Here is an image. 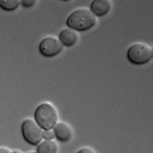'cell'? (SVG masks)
Returning <instances> with one entry per match:
<instances>
[{"instance_id":"2e32d148","label":"cell","mask_w":153,"mask_h":153,"mask_svg":"<svg viewBox=\"0 0 153 153\" xmlns=\"http://www.w3.org/2000/svg\"><path fill=\"white\" fill-rule=\"evenodd\" d=\"M28 153H37L36 151H30V152H28Z\"/></svg>"},{"instance_id":"4fadbf2b","label":"cell","mask_w":153,"mask_h":153,"mask_svg":"<svg viewBox=\"0 0 153 153\" xmlns=\"http://www.w3.org/2000/svg\"><path fill=\"white\" fill-rule=\"evenodd\" d=\"M76 153H95V151L90 147H83L82 149H80Z\"/></svg>"},{"instance_id":"277c9868","label":"cell","mask_w":153,"mask_h":153,"mask_svg":"<svg viewBox=\"0 0 153 153\" xmlns=\"http://www.w3.org/2000/svg\"><path fill=\"white\" fill-rule=\"evenodd\" d=\"M43 129L33 118H26L22 125V132L27 142L31 145H38L43 138Z\"/></svg>"},{"instance_id":"5b68a950","label":"cell","mask_w":153,"mask_h":153,"mask_svg":"<svg viewBox=\"0 0 153 153\" xmlns=\"http://www.w3.org/2000/svg\"><path fill=\"white\" fill-rule=\"evenodd\" d=\"M63 46L61 42L54 36H47L42 39L39 44V50L46 57H53L62 51Z\"/></svg>"},{"instance_id":"8fae6325","label":"cell","mask_w":153,"mask_h":153,"mask_svg":"<svg viewBox=\"0 0 153 153\" xmlns=\"http://www.w3.org/2000/svg\"><path fill=\"white\" fill-rule=\"evenodd\" d=\"M54 132L52 130H44L43 131V138H45V140H53Z\"/></svg>"},{"instance_id":"52a82bcc","label":"cell","mask_w":153,"mask_h":153,"mask_svg":"<svg viewBox=\"0 0 153 153\" xmlns=\"http://www.w3.org/2000/svg\"><path fill=\"white\" fill-rule=\"evenodd\" d=\"M111 8V1L109 0H94L91 3L90 10L95 16H103L109 12Z\"/></svg>"},{"instance_id":"6da1fadb","label":"cell","mask_w":153,"mask_h":153,"mask_svg":"<svg viewBox=\"0 0 153 153\" xmlns=\"http://www.w3.org/2000/svg\"><path fill=\"white\" fill-rule=\"evenodd\" d=\"M96 24V16L88 7H80L74 10L66 19V25L75 31H86Z\"/></svg>"},{"instance_id":"ba28073f","label":"cell","mask_w":153,"mask_h":153,"mask_svg":"<svg viewBox=\"0 0 153 153\" xmlns=\"http://www.w3.org/2000/svg\"><path fill=\"white\" fill-rule=\"evenodd\" d=\"M78 39H79L78 33H76L75 30L70 28L63 29L60 32V34H59V41L61 42L62 46H65V47L74 46L76 43Z\"/></svg>"},{"instance_id":"9a60e30c","label":"cell","mask_w":153,"mask_h":153,"mask_svg":"<svg viewBox=\"0 0 153 153\" xmlns=\"http://www.w3.org/2000/svg\"><path fill=\"white\" fill-rule=\"evenodd\" d=\"M11 153H23V151L19 149H14V150H11Z\"/></svg>"},{"instance_id":"5bb4252c","label":"cell","mask_w":153,"mask_h":153,"mask_svg":"<svg viewBox=\"0 0 153 153\" xmlns=\"http://www.w3.org/2000/svg\"><path fill=\"white\" fill-rule=\"evenodd\" d=\"M0 153H11V150L7 147H0Z\"/></svg>"},{"instance_id":"9c48e42d","label":"cell","mask_w":153,"mask_h":153,"mask_svg":"<svg viewBox=\"0 0 153 153\" xmlns=\"http://www.w3.org/2000/svg\"><path fill=\"white\" fill-rule=\"evenodd\" d=\"M37 153H56L57 152V144L53 140H44L39 143Z\"/></svg>"},{"instance_id":"7c38bea8","label":"cell","mask_w":153,"mask_h":153,"mask_svg":"<svg viewBox=\"0 0 153 153\" xmlns=\"http://www.w3.org/2000/svg\"><path fill=\"white\" fill-rule=\"evenodd\" d=\"M36 3L35 0H23L21 1V4H23L24 7H31Z\"/></svg>"},{"instance_id":"30bf717a","label":"cell","mask_w":153,"mask_h":153,"mask_svg":"<svg viewBox=\"0 0 153 153\" xmlns=\"http://www.w3.org/2000/svg\"><path fill=\"white\" fill-rule=\"evenodd\" d=\"M19 4H21L19 0H0V7L7 11H12L18 9Z\"/></svg>"},{"instance_id":"7a4b0ae2","label":"cell","mask_w":153,"mask_h":153,"mask_svg":"<svg viewBox=\"0 0 153 153\" xmlns=\"http://www.w3.org/2000/svg\"><path fill=\"white\" fill-rule=\"evenodd\" d=\"M35 120L43 130L53 129L58 120L57 110L51 103H41L35 111Z\"/></svg>"},{"instance_id":"8992f818","label":"cell","mask_w":153,"mask_h":153,"mask_svg":"<svg viewBox=\"0 0 153 153\" xmlns=\"http://www.w3.org/2000/svg\"><path fill=\"white\" fill-rule=\"evenodd\" d=\"M53 132L55 138H57L60 142H68L73 137V131L65 123H56L53 127Z\"/></svg>"},{"instance_id":"3957f363","label":"cell","mask_w":153,"mask_h":153,"mask_svg":"<svg viewBox=\"0 0 153 153\" xmlns=\"http://www.w3.org/2000/svg\"><path fill=\"white\" fill-rule=\"evenodd\" d=\"M128 59L134 65H145L151 60L153 56L152 48L145 43H134L130 46L127 52Z\"/></svg>"}]
</instances>
